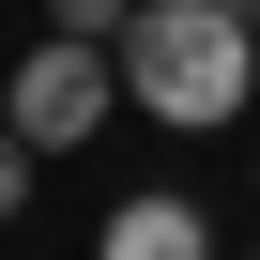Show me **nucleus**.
Masks as SVG:
<instances>
[{"label":"nucleus","instance_id":"obj_1","mask_svg":"<svg viewBox=\"0 0 260 260\" xmlns=\"http://www.w3.org/2000/svg\"><path fill=\"white\" fill-rule=\"evenodd\" d=\"M245 92H260V16L245 0H138L122 16V107L214 138V122H245Z\"/></svg>","mask_w":260,"mask_h":260},{"label":"nucleus","instance_id":"obj_2","mask_svg":"<svg viewBox=\"0 0 260 260\" xmlns=\"http://www.w3.org/2000/svg\"><path fill=\"white\" fill-rule=\"evenodd\" d=\"M107 92H122V46H107V31H46L0 107H16L31 153H77V138H107Z\"/></svg>","mask_w":260,"mask_h":260},{"label":"nucleus","instance_id":"obj_3","mask_svg":"<svg viewBox=\"0 0 260 260\" xmlns=\"http://www.w3.org/2000/svg\"><path fill=\"white\" fill-rule=\"evenodd\" d=\"M92 260H214V214H199V199H169V184H138V199L92 230Z\"/></svg>","mask_w":260,"mask_h":260},{"label":"nucleus","instance_id":"obj_4","mask_svg":"<svg viewBox=\"0 0 260 260\" xmlns=\"http://www.w3.org/2000/svg\"><path fill=\"white\" fill-rule=\"evenodd\" d=\"M31 169H46V153L16 138V107H0V230H16V214H31Z\"/></svg>","mask_w":260,"mask_h":260},{"label":"nucleus","instance_id":"obj_5","mask_svg":"<svg viewBox=\"0 0 260 260\" xmlns=\"http://www.w3.org/2000/svg\"><path fill=\"white\" fill-rule=\"evenodd\" d=\"M46 16H61V31H107V46H122V16H138V0H46Z\"/></svg>","mask_w":260,"mask_h":260},{"label":"nucleus","instance_id":"obj_6","mask_svg":"<svg viewBox=\"0 0 260 260\" xmlns=\"http://www.w3.org/2000/svg\"><path fill=\"white\" fill-rule=\"evenodd\" d=\"M245 16H260V0H245Z\"/></svg>","mask_w":260,"mask_h":260}]
</instances>
